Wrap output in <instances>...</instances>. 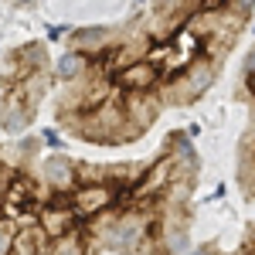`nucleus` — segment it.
I'll list each match as a JSON object with an SVG mask.
<instances>
[{
    "instance_id": "4",
    "label": "nucleus",
    "mask_w": 255,
    "mask_h": 255,
    "mask_svg": "<svg viewBox=\"0 0 255 255\" xmlns=\"http://www.w3.org/2000/svg\"><path fill=\"white\" fill-rule=\"evenodd\" d=\"M85 72H89V58L82 55V51H65V55H58L55 58V65H51V79L61 82V85H75V82L85 79Z\"/></svg>"
},
{
    "instance_id": "2",
    "label": "nucleus",
    "mask_w": 255,
    "mask_h": 255,
    "mask_svg": "<svg viewBox=\"0 0 255 255\" xmlns=\"http://www.w3.org/2000/svg\"><path fill=\"white\" fill-rule=\"evenodd\" d=\"M116 85H119V92H126V96H146V92H157L160 65H153V61H146V58L129 61L126 68H119V72H116Z\"/></svg>"
},
{
    "instance_id": "6",
    "label": "nucleus",
    "mask_w": 255,
    "mask_h": 255,
    "mask_svg": "<svg viewBox=\"0 0 255 255\" xmlns=\"http://www.w3.org/2000/svg\"><path fill=\"white\" fill-rule=\"evenodd\" d=\"M72 41H75V51L89 58V55H109L113 34H109V27H85V31H75Z\"/></svg>"
},
{
    "instance_id": "3",
    "label": "nucleus",
    "mask_w": 255,
    "mask_h": 255,
    "mask_svg": "<svg viewBox=\"0 0 255 255\" xmlns=\"http://www.w3.org/2000/svg\"><path fill=\"white\" fill-rule=\"evenodd\" d=\"M44 187L61 197H72V191L79 187V163H72L61 153L58 157H48L44 160Z\"/></svg>"
},
{
    "instance_id": "12",
    "label": "nucleus",
    "mask_w": 255,
    "mask_h": 255,
    "mask_svg": "<svg viewBox=\"0 0 255 255\" xmlns=\"http://www.w3.org/2000/svg\"><path fill=\"white\" fill-rule=\"evenodd\" d=\"M187 255H215V252H211V245H201V249H191Z\"/></svg>"
},
{
    "instance_id": "7",
    "label": "nucleus",
    "mask_w": 255,
    "mask_h": 255,
    "mask_svg": "<svg viewBox=\"0 0 255 255\" xmlns=\"http://www.w3.org/2000/svg\"><path fill=\"white\" fill-rule=\"evenodd\" d=\"M85 249H89V242H85V235L79 232H72V235L58 238V242H51V255H85Z\"/></svg>"
},
{
    "instance_id": "5",
    "label": "nucleus",
    "mask_w": 255,
    "mask_h": 255,
    "mask_svg": "<svg viewBox=\"0 0 255 255\" xmlns=\"http://www.w3.org/2000/svg\"><path fill=\"white\" fill-rule=\"evenodd\" d=\"M160 249L167 255H187L191 252V232H187V225L184 221H163V228H160Z\"/></svg>"
},
{
    "instance_id": "14",
    "label": "nucleus",
    "mask_w": 255,
    "mask_h": 255,
    "mask_svg": "<svg viewBox=\"0 0 255 255\" xmlns=\"http://www.w3.org/2000/svg\"><path fill=\"white\" fill-rule=\"evenodd\" d=\"M7 255H17V252H7Z\"/></svg>"
},
{
    "instance_id": "8",
    "label": "nucleus",
    "mask_w": 255,
    "mask_h": 255,
    "mask_svg": "<svg viewBox=\"0 0 255 255\" xmlns=\"http://www.w3.org/2000/svg\"><path fill=\"white\" fill-rule=\"evenodd\" d=\"M10 242H14V232L3 225V218H0V255H7L10 252Z\"/></svg>"
},
{
    "instance_id": "10",
    "label": "nucleus",
    "mask_w": 255,
    "mask_h": 255,
    "mask_svg": "<svg viewBox=\"0 0 255 255\" xmlns=\"http://www.w3.org/2000/svg\"><path fill=\"white\" fill-rule=\"evenodd\" d=\"M68 31H72L68 24H58V27H51V34H48V38H51V41H58V38H65Z\"/></svg>"
},
{
    "instance_id": "13",
    "label": "nucleus",
    "mask_w": 255,
    "mask_h": 255,
    "mask_svg": "<svg viewBox=\"0 0 255 255\" xmlns=\"http://www.w3.org/2000/svg\"><path fill=\"white\" fill-rule=\"evenodd\" d=\"M41 255H51V245H48V249H44V252H41Z\"/></svg>"
},
{
    "instance_id": "9",
    "label": "nucleus",
    "mask_w": 255,
    "mask_h": 255,
    "mask_svg": "<svg viewBox=\"0 0 255 255\" xmlns=\"http://www.w3.org/2000/svg\"><path fill=\"white\" fill-rule=\"evenodd\" d=\"M242 72H245L249 85H255V44H252V51L245 55V68H242Z\"/></svg>"
},
{
    "instance_id": "11",
    "label": "nucleus",
    "mask_w": 255,
    "mask_h": 255,
    "mask_svg": "<svg viewBox=\"0 0 255 255\" xmlns=\"http://www.w3.org/2000/svg\"><path fill=\"white\" fill-rule=\"evenodd\" d=\"M44 143H48V146H61V136L55 129H44Z\"/></svg>"
},
{
    "instance_id": "1",
    "label": "nucleus",
    "mask_w": 255,
    "mask_h": 255,
    "mask_svg": "<svg viewBox=\"0 0 255 255\" xmlns=\"http://www.w3.org/2000/svg\"><path fill=\"white\" fill-rule=\"evenodd\" d=\"M215 75H218L215 58H194L184 68V75L174 79V85H167V99L170 102H194L215 85Z\"/></svg>"
}]
</instances>
